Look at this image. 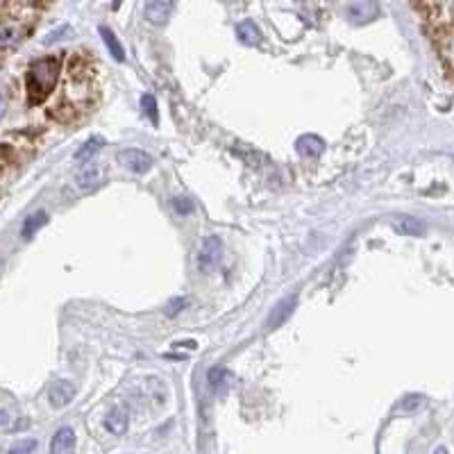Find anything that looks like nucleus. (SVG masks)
Returning a JSON list of instances; mask_svg holds the SVG:
<instances>
[{
	"mask_svg": "<svg viewBox=\"0 0 454 454\" xmlns=\"http://www.w3.org/2000/svg\"><path fill=\"white\" fill-rule=\"evenodd\" d=\"M412 3L429 25L446 64H450V0H412Z\"/></svg>",
	"mask_w": 454,
	"mask_h": 454,
	"instance_id": "1",
	"label": "nucleus"
},
{
	"mask_svg": "<svg viewBox=\"0 0 454 454\" xmlns=\"http://www.w3.org/2000/svg\"><path fill=\"white\" fill-rule=\"evenodd\" d=\"M59 75V59L57 57H41L28 71V100L39 105L55 91V82Z\"/></svg>",
	"mask_w": 454,
	"mask_h": 454,
	"instance_id": "2",
	"label": "nucleus"
},
{
	"mask_svg": "<svg viewBox=\"0 0 454 454\" xmlns=\"http://www.w3.org/2000/svg\"><path fill=\"white\" fill-rule=\"evenodd\" d=\"M380 14L382 9L377 0H352V3L345 7V18H348L352 25H368L380 18Z\"/></svg>",
	"mask_w": 454,
	"mask_h": 454,
	"instance_id": "3",
	"label": "nucleus"
},
{
	"mask_svg": "<svg viewBox=\"0 0 454 454\" xmlns=\"http://www.w3.org/2000/svg\"><path fill=\"white\" fill-rule=\"evenodd\" d=\"M221 255H223V243L219 236H207L202 241L200 250H198V268L202 273H211V270L219 266L221 262Z\"/></svg>",
	"mask_w": 454,
	"mask_h": 454,
	"instance_id": "4",
	"label": "nucleus"
},
{
	"mask_svg": "<svg viewBox=\"0 0 454 454\" xmlns=\"http://www.w3.org/2000/svg\"><path fill=\"white\" fill-rule=\"evenodd\" d=\"M118 161L127 168L136 173V175H141V173L153 168V157H150L146 150H139V148H127L123 150L121 155H118Z\"/></svg>",
	"mask_w": 454,
	"mask_h": 454,
	"instance_id": "5",
	"label": "nucleus"
},
{
	"mask_svg": "<svg viewBox=\"0 0 454 454\" xmlns=\"http://www.w3.org/2000/svg\"><path fill=\"white\" fill-rule=\"evenodd\" d=\"M173 14V0H146L144 16L153 25H166Z\"/></svg>",
	"mask_w": 454,
	"mask_h": 454,
	"instance_id": "6",
	"label": "nucleus"
},
{
	"mask_svg": "<svg viewBox=\"0 0 454 454\" xmlns=\"http://www.w3.org/2000/svg\"><path fill=\"white\" fill-rule=\"evenodd\" d=\"M296 305H298L296 296H286L284 300H279L268 316V330H277L279 325H284V322L291 318V313L296 311Z\"/></svg>",
	"mask_w": 454,
	"mask_h": 454,
	"instance_id": "7",
	"label": "nucleus"
},
{
	"mask_svg": "<svg viewBox=\"0 0 454 454\" xmlns=\"http://www.w3.org/2000/svg\"><path fill=\"white\" fill-rule=\"evenodd\" d=\"M73 397H75V386L71 382H66V380L52 382L50 388H48V400H50V404L55 409H62V407L71 404Z\"/></svg>",
	"mask_w": 454,
	"mask_h": 454,
	"instance_id": "8",
	"label": "nucleus"
},
{
	"mask_svg": "<svg viewBox=\"0 0 454 454\" xmlns=\"http://www.w3.org/2000/svg\"><path fill=\"white\" fill-rule=\"evenodd\" d=\"M73 450H75L73 427H59L50 441V454H73Z\"/></svg>",
	"mask_w": 454,
	"mask_h": 454,
	"instance_id": "9",
	"label": "nucleus"
},
{
	"mask_svg": "<svg viewBox=\"0 0 454 454\" xmlns=\"http://www.w3.org/2000/svg\"><path fill=\"white\" fill-rule=\"evenodd\" d=\"M296 150L302 157H320L325 153V141L318 134H302L296 141Z\"/></svg>",
	"mask_w": 454,
	"mask_h": 454,
	"instance_id": "10",
	"label": "nucleus"
},
{
	"mask_svg": "<svg viewBox=\"0 0 454 454\" xmlns=\"http://www.w3.org/2000/svg\"><path fill=\"white\" fill-rule=\"evenodd\" d=\"M236 39H239L243 46H259L262 43V30H259L252 21H241L236 25Z\"/></svg>",
	"mask_w": 454,
	"mask_h": 454,
	"instance_id": "11",
	"label": "nucleus"
},
{
	"mask_svg": "<svg viewBox=\"0 0 454 454\" xmlns=\"http://www.w3.org/2000/svg\"><path fill=\"white\" fill-rule=\"evenodd\" d=\"M105 427L110 429L114 436H121V434H125L127 427H129V418H127V414L123 412V409H112V412L107 414V418H105Z\"/></svg>",
	"mask_w": 454,
	"mask_h": 454,
	"instance_id": "12",
	"label": "nucleus"
},
{
	"mask_svg": "<svg viewBox=\"0 0 454 454\" xmlns=\"http://www.w3.org/2000/svg\"><path fill=\"white\" fill-rule=\"evenodd\" d=\"M100 168L98 166H89V168H84L80 170L78 175H75V187L82 189V191H91L93 187H98L100 185Z\"/></svg>",
	"mask_w": 454,
	"mask_h": 454,
	"instance_id": "13",
	"label": "nucleus"
},
{
	"mask_svg": "<svg viewBox=\"0 0 454 454\" xmlns=\"http://www.w3.org/2000/svg\"><path fill=\"white\" fill-rule=\"evenodd\" d=\"M395 232L409 234V236H420L425 232V225L418 219H412V216H400V219L395 221Z\"/></svg>",
	"mask_w": 454,
	"mask_h": 454,
	"instance_id": "14",
	"label": "nucleus"
},
{
	"mask_svg": "<svg viewBox=\"0 0 454 454\" xmlns=\"http://www.w3.org/2000/svg\"><path fill=\"white\" fill-rule=\"evenodd\" d=\"M100 37H103V41H105V46L110 48L112 57H114L116 62H125V50H123V46H121V41L116 39L114 32H112L110 28H107V25H103V28H100Z\"/></svg>",
	"mask_w": 454,
	"mask_h": 454,
	"instance_id": "15",
	"label": "nucleus"
},
{
	"mask_svg": "<svg viewBox=\"0 0 454 454\" xmlns=\"http://www.w3.org/2000/svg\"><path fill=\"white\" fill-rule=\"evenodd\" d=\"M46 223H48V214L43 211V209L30 214L28 219H25V223H23V236H25V239H30V236L35 234L37 230H41V227L46 225Z\"/></svg>",
	"mask_w": 454,
	"mask_h": 454,
	"instance_id": "16",
	"label": "nucleus"
},
{
	"mask_svg": "<svg viewBox=\"0 0 454 454\" xmlns=\"http://www.w3.org/2000/svg\"><path fill=\"white\" fill-rule=\"evenodd\" d=\"M105 146V141L100 136H91V139H86V141L78 148V153H75V161H86L89 157H93L98 150Z\"/></svg>",
	"mask_w": 454,
	"mask_h": 454,
	"instance_id": "17",
	"label": "nucleus"
},
{
	"mask_svg": "<svg viewBox=\"0 0 454 454\" xmlns=\"http://www.w3.org/2000/svg\"><path fill=\"white\" fill-rule=\"evenodd\" d=\"M227 382H230V373H227L225 368H211L209 371V386L216 393H223Z\"/></svg>",
	"mask_w": 454,
	"mask_h": 454,
	"instance_id": "18",
	"label": "nucleus"
},
{
	"mask_svg": "<svg viewBox=\"0 0 454 454\" xmlns=\"http://www.w3.org/2000/svg\"><path fill=\"white\" fill-rule=\"evenodd\" d=\"M141 110H144V114L148 116V121L153 123V125H157L159 123V110H157V100H155V95H150V93H146L144 98H141Z\"/></svg>",
	"mask_w": 454,
	"mask_h": 454,
	"instance_id": "19",
	"label": "nucleus"
},
{
	"mask_svg": "<svg viewBox=\"0 0 454 454\" xmlns=\"http://www.w3.org/2000/svg\"><path fill=\"white\" fill-rule=\"evenodd\" d=\"M173 209H175L180 216H189L193 211V200L189 196H177V198H173Z\"/></svg>",
	"mask_w": 454,
	"mask_h": 454,
	"instance_id": "20",
	"label": "nucleus"
},
{
	"mask_svg": "<svg viewBox=\"0 0 454 454\" xmlns=\"http://www.w3.org/2000/svg\"><path fill=\"white\" fill-rule=\"evenodd\" d=\"M35 452H37V441L35 438L18 441L16 446L9 450V454H35Z\"/></svg>",
	"mask_w": 454,
	"mask_h": 454,
	"instance_id": "21",
	"label": "nucleus"
},
{
	"mask_svg": "<svg viewBox=\"0 0 454 454\" xmlns=\"http://www.w3.org/2000/svg\"><path fill=\"white\" fill-rule=\"evenodd\" d=\"M420 402H423V395H407L400 409H402V412H414V409L420 407Z\"/></svg>",
	"mask_w": 454,
	"mask_h": 454,
	"instance_id": "22",
	"label": "nucleus"
},
{
	"mask_svg": "<svg viewBox=\"0 0 454 454\" xmlns=\"http://www.w3.org/2000/svg\"><path fill=\"white\" fill-rule=\"evenodd\" d=\"M180 309H185V298H175V300H170V305L166 307V316H170V318H173Z\"/></svg>",
	"mask_w": 454,
	"mask_h": 454,
	"instance_id": "23",
	"label": "nucleus"
},
{
	"mask_svg": "<svg viewBox=\"0 0 454 454\" xmlns=\"http://www.w3.org/2000/svg\"><path fill=\"white\" fill-rule=\"evenodd\" d=\"M69 35H71V28H69V25H64V28H59L57 32H52V35H48V37H46V43L62 41L64 37H69Z\"/></svg>",
	"mask_w": 454,
	"mask_h": 454,
	"instance_id": "24",
	"label": "nucleus"
},
{
	"mask_svg": "<svg viewBox=\"0 0 454 454\" xmlns=\"http://www.w3.org/2000/svg\"><path fill=\"white\" fill-rule=\"evenodd\" d=\"M5 112H7V103H5V98H3V93H0V118L5 116Z\"/></svg>",
	"mask_w": 454,
	"mask_h": 454,
	"instance_id": "25",
	"label": "nucleus"
},
{
	"mask_svg": "<svg viewBox=\"0 0 454 454\" xmlns=\"http://www.w3.org/2000/svg\"><path fill=\"white\" fill-rule=\"evenodd\" d=\"M0 425H7V414L0 412Z\"/></svg>",
	"mask_w": 454,
	"mask_h": 454,
	"instance_id": "26",
	"label": "nucleus"
},
{
	"mask_svg": "<svg viewBox=\"0 0 454 454\" xmlns=\"http://www.w3.org/2000/svg\"><path fill=\"white\" fill-rule=\"evenodd\" d=\"M0 268H3V262H0Z\"/></svg>",
	"mask_w": 454,
	"mask_h": 454,
	"instance_id": "27",
	"label": "nucleus"
}]
</instances>
